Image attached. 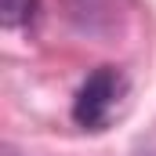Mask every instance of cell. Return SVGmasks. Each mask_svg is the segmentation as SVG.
Segmentation results:
<instances>
[{"instance_id": "cell-1", "label": "cell", "mask_w": 156, "mask_h": 156, "mask_svg": "<svg viewBox=\"0 0 156 156\" xmlns=\"http://www.w3.org/2000/svg\"><path fill=\"white\" fill-rule=\"evenodd\" d=\"M123 94H127V76L116 66H98L80 83L76 98H73V120L83 131H102L109 120L116 116Z\"/></svg>"}, {"instance_id": "cell-2", "label": "cell", "mask_w": 156, "mask_h": 156, "mask_svg": "<svg viewBox=\"0 0 156 156\" xmlns=\"http://www.w3.org/2000/svg\"><path fill=\"white\" fill-rule=\"evenodd\" d=\"M33 15H37V0H0V22L7 29L26 26Z\"/></svg>"}]
</instances>
